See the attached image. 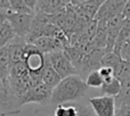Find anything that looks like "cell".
<instances>
[{"label": "cell", "instance_id": "1", "mask_svg": "<svg viewBox=\"0 0 130 116\" xmlns=\"http://www.w3.org/2000/svg\"><path fill=\"white\" fill-rule=\"evenodd\" d=\"M88 85L86 81L80 75H72L65 78L59 82V84L53 90V97L50 105L58 106L64 104H75L86 96L88 91Z\"/></svg>", "mask_w": 130, "mask_h": 116}, {"label": "cell", "instance_id": "2", "mask_svg": "<svg viewBox=\"0 0 130 116\" xmlns=\"http://www.w3.org/2000/svg\"><path fill=\"white\" fill-rule=\"evenodd\" d=\"M36 17V11H13L6 13V18L10 23L16 35L26 40L30 31H31L33 20Z\"/></svg>", "mask_w": 130, "mask_h": 116}, {"label": "cell", "instance_id": "3", "mask_svg": "<svg viewBox=\"0 0 130 116\" xmlns=\"http://www.w3.org/2000/svg\"><path fill=\"white\" fill-rule=\"evenodd\" d=\"M48 58L62 80L72 75H79L78 69L70 59V57L67 56L65 50H56V51L50 52L48 54Z\"/></svg>", "mask_w": 130, "mask_h": 116}, {"label": "cell", "instance_id": "4", "mask_svg": "<svg viewBox=\"0 0 130 116\" xmlns=\"http://www.w3.org/2000/svg\"><path fill=\"white\" fill-rule=\"evenodd\" d=\"M53 88L48 87L45 83H39V84L32 87L29 90L26 94L21 100V106L25 104H39L41 106L50 105L53 97Z\"/></svg>", "mask_w": 130, "mask_h": 116}, {"label": "cell", "instance_id": "5", "mask_svg": "<svg viewBox=\"0 0 130 116\" xmlns=\"http://www.w3.org/2000/svg\"><path fill=\"white\" fill-rule=\"evenodd\" d=\"M89 106L97 116H115L117 115V101L114 97L98 96L88 99Z\"/></svg>", "mask_w": 130, "mask_h": 116}, {"label": "cell", "instance_id": "6", "mask_svg": "<svg viewBox=\"0 0 130 116\" xmlns=\"http://www.w3.org/2000/svg\"><path fill=\"white\" fill-rule=\"evenodd\" d=\"M127 1L123 0H110V1H104L103 5L101 6L98 13H97L95 21L97 22H108L110 20H112L115 16H119L123 14L124 7H126Z\"/></svg>", "mask_w": 130, "mask_h": 116}, {"label": "cell", "instance_id": "7", "mask_svg": "<svg viewBox=\"0 0 130 116\" xmlns=\"http://www.w3.org/2000/svg\"><path fill=\"white\" fill-rule=\"evenodd\" d=\"M104 1H70L71 7L76 13L80 14L81 17H85L88 21H94L98 13L101 6L103 5Z\"/></svg>", "mask_w": 130, "mask_h": 116}, {"label": "cell", "instance_id": "8", "mask_svg": "<svg viewBox=\"0 0 130 116\" xmlns=\"http://www.w3.org/2000/svg\"><path fill=\"white\" fill-rule=\"evenodd\" d=\"M70 1H61V0H45L38 1L36 6V13L45 14V15H57L62 13L67 6Z\"/></svg>", "mask_w": 130, "mask_h": 116}, {"label": "cell", "instance_id": "9", "mask_svg": "<svg viewBox=\"0 0 130 116\" xmlns=\"http://www.w3.org/2000/svg\"><path fill=\"white\" fill-rule=\"evenodd\" d=\"M62 81L61 76L58 75L55 68L53 67L52 63H50L49 58H48V55H46V60H45V67L42 69V83L47 84L48 87L55 88L59 84V82Z\"/></svg>", "mask_w": 130, "mask_h": 116}, {"label": "cell", "instance_id": "10", "mask_svg": "<svg viewBox=\"0 0 130 116\" xmlns=\"http://www.w3.org/2000/svg\"><path fill=\"white\" fill-rule=\"evenodd\" d=\"M13 62H11L10 51L8 46L0 49V80L7 82L10 75L11 68H13Z\"/></svg>", "mask_w": 130, "mask_h": 116}, {"label": "cell", "instance_id": "11", "mask_svg": "<svg viewBox=\"0 0 130 116\" xmlns=\"http://www.w3.org/2000/svg\"><path fill=\"white\" fill-rule=\"evenodd\" d=\"M16 33L7 20L0 22V49L5 48L16 38Z\"/></svg>", "mask_w": 130, "mask_h": 116}, {"label": "cell", "instance_id": "12", "mask_svg": "<svg viewBox=\"0 0 130 116\" xmlns=\"http://www.w3.org/2000/svg\"><path fill=\"white\" fill-rule=\"evenodd\" d=\"M130 39V20H124L123 26H122L121 31L119 33V36H118L117 41H115V46L114 49H113V52L118 54L120 56V51L123 48L124 43L127 42Z\"/></svg>", "mask_w": 130, "mask_h": 116}, {"label": "cell", "instance_id": "13", "mask_svg": "<svg viewBox=\"0 0 130 116\" xmlns=\"http://www.w3.org/2000/svg\"><path fill=\"white\" fill-rule=\"evenodd\" d=\"M121 91V82L117 78H113L108 81H105L101 88V92L103 96H110L117 98Z\"/></svg>", "mask_w": 130, "mask_h": 116}, {"label": "cell", "instance_id": "14", "mask_svg": "<svg viewBox=\"0 0 130 116\" xmlns=\"http://www.w3.org/2000/svg\"><path fill=\"white\" fill-rule=\"evenodd\" d=\"M117 107L121 106H130V78L121 82V91L115 98Z\"/></svg>", "mask_w": 130, "mask_h": 116}, {"label": "cell", "instance_id": "15", "mask_svg": "<svg viewBox=\"0 0 130 116\" xmlns=\"http://www.w3.org/2000/svg\"><path fill=\"white\" fill-rule=\"evenodd\" d=\"M52 116H78L76 104H64L55 107Z\"/></svg>", "mask_w": 130, "mask_h": 116}, {"label": "cell", "instance_id": "16", "mask_svg": "<svg viewBox=\"0 0 130 116\" xmlns=\"http://www.w3.org/2000/svg\"><path fill=\"white\" fill-rule=\"evenodd\" d=\"M121 62H122V58L118 54H115V52H113V51L106 52V54L104 55L103 59H102V66L110 67V68L114 69V72H115V69L118 68V66L120 65Z\"/></svg>", "mask_w": 130, "mask_h": 116}, {"label": "cell", "instance_id": "17", "mask_svg": "<svg viewBox=\"0 0 130 116\" xmlns=\"http://www.w3.org/2000/svg\"><path fill=\"white\" fill-rule=\"evenodd\" d=\"M114 76L120 81V82H123V81L128 80L130 78V62L122 59V62L120 63L118 68L115 69Z\"/></svg>", "mask_w": 130, "mask_h": 116}, {"label": "cell", "instance_id": "18", "mask_svg": "<svg viewBox=\"0 0 130 116\" xmlns=\"http://www.w3.org/2000/svg\"><path fill=\"white\" fill-rule=\"evenodd\" d=\"M85 81L88 88H94V89H101L102 85L104 84V80L98 71H94L89 73L87 78L85 79Z\"/></svg>", "mask_w": 130, "mask_h": 116}, {"label": "cell", "instance_id": "19", "mask_svg": "<svg viewBox=\"0 0 130 116\" xmlns=\"http://www.w3.org/2000/svg\"><path fill=\"white\" fill-rule=\"evenodd\" d=\"M75 104L78 106V116H97L90 106L82 105V104H78V103Z\"/></svg>", "mask_w": 130, "mask_h": 116}, {"label": "cell", "instance_id": "20", "mask_svg": "<svg viewBox=\"0 0 130 116\" xmlns=\"http://www.w3.org/2000/svg\"><path fill=\"white\" fill-rule=\"evenodd\" d=\"M98 72H99V74L102 75V78H103L104 82H105V81L111 80V79H113V78H115V76H114V69L110 68V67L102 66L101 68L98 69Z\"/></svg>", "mask_w": 130, "mask_h": 116}, {"label": "cell", "instance_id": "21", "mask_svg": "<svg viewBox=\"0 0 130 116\" xmlns=\"http://www.w3.org/2000/svg\"><path fill=\"white\" fill-rule=\"evenodd\" d=\"M120 57L123 60L130 62V39L124 43L123 48L121 49V51H120Z\"/></svg>", "mask_w": 130, "mask_h": 116}, {"label": "cell", "instance_id": "22", "mask_svg": "<svg viewBox=\"0 0 130 116\" xmlns=\"http://www.w3.org/2000/svg\"><path fill=\"white\" fill-rule=\"evenodd\" d=\"M115 116H130V106H121L118 107Z\"/></svg>", "mask_w": 130, "mask_h": 116}, {"label": "cell", "instance_id": "23", "mask_svg": "<svg viewBox=\"0 0 130 116\" xmlns=\"http://www.w3.org/2000/svg\"><path fill=\"white\" fill-rule=\"evenodd\" d=\"M123 17L124 20H130V1H127L126 7H124V10H123Z\"/></svg>", "mask_w": 130, "mask_h": 116}, {"label": "cell", "instance_id": "24", "mask_svg": "<svg viewBox=\"0 0 130 116\" xmlns=\"http://www.w3.org/2000/svg\"><path fill=\"white\" fill-rule=\"evenodd\" d=\"M48 114H46V113H39L38 110H37V116H47Z\"/></svg>", "mask_w": 130, "mask_h": 116}, {"label": "cell", "instance_id": "25", "mask_svg": "<svg viewBox=\"0 0 130 116\" xmlns=\"http://www.w3.org/2000/svg\"><path fill=\"white\" fill-rule=\"evenodd\" d=\"M2 82H4V81H1V80H0V84H1V83H2Z\"/></svg>", "mask_w": 130, "mask_h": 116}, {"label": "cell", "instance_id": "26", "mask_svg": "<svg viewBox=\"0 0 130 116\" xmlns=\"http://www.w3.org/2000/svg\"><path fill=\"white\" fill-rule=\"evenodd\" d=\"M47 116H52V115H47Z\"/></svg>", "mask_w": 130, "mask_h": 116}, {"label": "cell", "instance_id": "27", "mask_svg": "<svg viewBox=\"0 0 130 116\" xmlns=\"http://www.w3.org/2000/svg\"><path fill=\"white\" fill-rule=\"evenodd\" d=\"M0 116H1V115H0Z\"/></svg>", "mask_w": 130, "mask_h": 116}]
</instances>
